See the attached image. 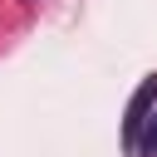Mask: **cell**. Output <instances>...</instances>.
Wrapping results in <instances>:
<instances>
[{
  "mask_svg": "<svg viewBox=\"0 0 157 157\" xmlns=\"http://www.w3.org/2000/svg\"><path fill=\"white\" fill-rule=\"evenodd\" d=\"M152 108H157V74H147L142 88H137L132 103H128V118H123V142H128V152H137V137H142V123L152 118Z\"/></svg>",
  "mask_w": 157,
  "mask_h": 157,
  "instance_id": "obj_1",
  "label": "cell"
},
{
  "mask_svg": "<svg viewBox=\"0 0 157 157\" xmlns=\"http://www.w3.org/2000/svg\"><path fill=\"white\" fill-rule=\"evenodd\" d=\"M142 128H147V137H137V152H142V157H157V113H152Z\"/></svg>",
  "mask_w": 157,
  "mask_h": 157,
  "instance_id": "obj_2",
  "label": "cell"
}]
</instances>
